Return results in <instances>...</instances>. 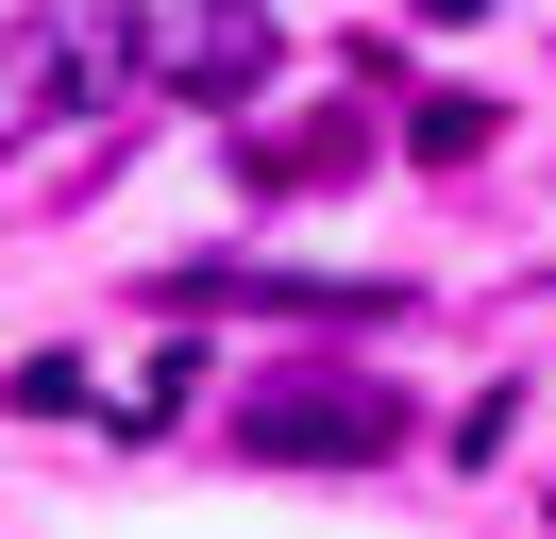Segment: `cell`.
<instances>
[{
  "label": "cell",
  "instance_id": "6da1fadb",
  "mask_svg": "<svg viewBox=\"0 0 556 539\" xmlns=\"http://www.w3.org/2000/svg\"><path fill=\"white\" fill-rule=\"evenodd\" d=\"M237 438L287 455V472H371L405 422H388V388H354V371H287L270 404H237Z\"/></svg>",
  "mask_w": 556,
  "mask_h": 539
}]
</instances>
